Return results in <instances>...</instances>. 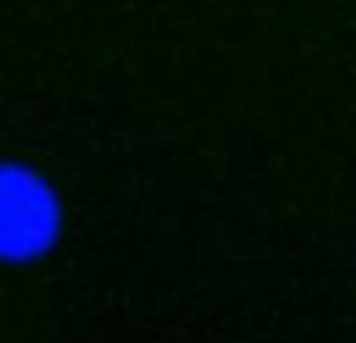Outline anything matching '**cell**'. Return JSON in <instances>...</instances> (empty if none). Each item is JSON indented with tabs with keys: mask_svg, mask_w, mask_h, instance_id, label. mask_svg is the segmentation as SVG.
Segmentation results:
<instances>
[{
	"mask_svg": "<svg viewBox=\"0 0 356 343\" xmlns=\"http://www.w3.org/2000/svg\"><path fill=\"white\" fill-rule=\"evenodd\" d=\"M60 231V206L29 169L0 166V256L29 259L44 253Z\"/></svg>",
	"mask_w": 356,
	"mask_h": 343,
	"instance_id": "1",
	"label": "cell"
}]
</instances>
